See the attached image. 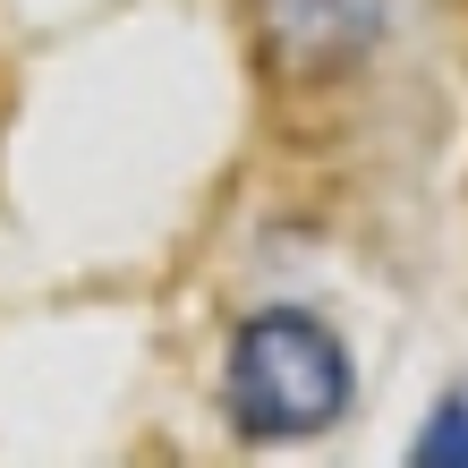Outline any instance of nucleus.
Instances as JSON below:
<instances>
[{
    "mask_svg": "<svg viewBox=\"0 0 468 468\" xmlns=\"http://www.w3.org/2000/svg\"><path fill=\"white\" fill-rule=\"evenodd\" d=\"M282 35H315V43H357L375 26V0H272Z\"/></svg>",
    "mask_w": 468,
    "mask_h": 468,
    "instance_id": "f03ea898",
    "label": "nucleus"
},
{
    "mask_svg": "<svg viewBox=\"0 0 468 468\" xmlns=\"http://www.w3.org/2000/svg\"><path fill=\"white\" fill-rule=\"evenodd\" d=\"M230 426L247 443H307L349 409V349L307 307H272L230 341Z\"/></svg>",
    "mask_w": 468,
    "mask_h": 468,
    "instance_id": "f257e3e1",
    "label": "nucleus"
},
{
    "mask_svg": "<svg viewBox=\"0 0 468 468\" xmlns=\"http://www.w3.org/2000/svg\"><path fill=\"white\" fill-rule=\"evenodd\" d=\"M418 468H468V383H460V392H443V409L426 418Z\"/></svg>",
    "mask_w": 468,
    "mask_h": 468,
    "instance_id": "7ed1b4c3",
    "label": "nucleus"
}]
</instances>
